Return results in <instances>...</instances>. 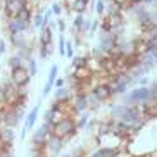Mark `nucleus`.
<instances>
[{"label":"nucleus","mask_w":157,"mask_h":157,"mask_svg":"<svg viewBox=\"0 0 157 157\" xmlns=\"http://www.w3.org/2000/svg\"><path fill=\"white\" fill-rule=\"evenodd\" d=\"M56 85H57V88H62V86H64V79H57Z\"/></svg>","instance_id":"f704fd0d"},{"label":"nucleus","mask_w":157,"mask_h":157,"mask_svg":"<svg viewBox=\"0 0 157 157\" xmlns=\"http://www.w3.org/2000/svg\"><path fill=\"white\" fill-rule=\"evenodd\" d=\"M85 109H88L86 95H78V97H76V102H74V111L81 112V111H85Z\"/></svg>","instance_id":"f3484780"},{"label":"nucleus","mask_w":157,"mask_h":157,"mask_svg":"<svg viewBox=\"0 0 157 157\" xmlns=\"http://www.w3.org/2000/svg\"><path fill=\"white\" fill-rule=\"evenodd\" d=\"M7 66H9L10 69H16V67H21V66H24V60L21 59L17 54H16V56H12V57H9V59H7Z\"/></svg>","instance_id":"a211bd4d"},{"label":"nucleus","mask_w":157,"mask_h":157,"mask_svg":"<svg viewBox=\"0 0 157 157\" xmlns=\"http://www.w3.org/2000/svg\"><path fill=\"white\" fill-rule=\"evenodd\" d=\"M93 95L98 98V100H107V98L112 95V90L109 85H98V86H95V90H93Z\"/></svg>","instance_id":"9d476101"},{"label":"nucleus","mask_w":157,"mask_h":157,"mask_svg":"<svg viewBox=\"0 0 157 157\" xmlns=\"http://www.w3.org/2000/svg\"><path fill=\"white\" fill-rule=\"evenodd\" d=\"M28 66H29V69H28L29 76H35V74H36V62H35L33 57H29V59H28Z\"/></svg>","instance_id":"b1692460"},{"label":"nucleus","mask_w":157,"mask_h":157,"mask_svg":"<svg viewBox=\"0 0 157 157\" xmlns=\"http://www.w3.org/2000/svg\"><path fill=\"white\" fill-rule=\"evenodd\" d=\"M43 59H47V56H50V45H42V50H40Z\"/></svg>","instance_id":"bb28decb"},{"label":"nucleus","mask_w":157,"mask_h":157,"mask_svg":"<svg viewBox=\"0 0 157 157\" xmlns=\"http://www.w3.org/2000/svg\"><path fill=\"white\" fill-rule=\"evenodd\" d=\"M52 14H57V16L60 14V5H59V4H54V5H52Z\"/></svg>","instance_id":"7c9ffc66"},{"label":"nucleus","mask_w":157,"mask_h":157,"mask_svg":"<svg viewBox=\"0 0 157 157\" xmlns=\"http://www.w3.org/2000/svg\"><path fill=\"white\" fill-rule=\"evenodd\" d=\"M16 138V133H14V128H0V147H7L10 148L12 142Z\"/></svg>","instance_id":"423d86ee"},{"label":"nucleus","mask_w":157,"mask_h":157,"mask_svg":"<svg viewBox=\"0 0 157 157\" xmlns=\"http://www.w3.org/2000/svg\"><path fill=\"white\" fill-rule=\"evenodd\" d=\"M10 43H12L16 48L23 47L24 43H26V40H24V33H10Z\"/></svg>","instance_id":"ddd939ff"},{"label":"nucleus","mask_w":157,"mask_h":157,"mask_svg":"<svg viewBox=\"0 0 157 157\" xmlns=\"http://www.w3.org/2000/svg\"><path fill=\"white\" fill-rule=\"evenodd\" d=\"M86 123H88V116L85 114L83 117H81V119L78 121V124H76V129H78V128H85V126H86Z\"/></svg>","instance_id":"c85d7f7f"},{"label":"nucleus","mask_w":157,"mask_h":157,"mask_svg":"<svg viewBox=\"0 0 157 157\" xmlns=\"http://www.w3.org/2000/svg\"><path fill=\"white\" fill-rule=\"evenodd\" d=\"M74 131H76V123L71 117H62L57 124L52 126V136L60 138V140L71 138L74 135Z\"/></svg>","instance_id":"f257e3e1"},{"label":"nucleus","mask_w":157,"mask_h":157,"mask_svg":"<svg viewBox=\"0 0 157 157\" xmlns=\"http://www.w3.org/2000/svg\"><path fill=\"white\" fill-rule=\"evenodd\" d=\"M29 79H31V76H29L28 69H26L24 66H21V67H16V69H12V73H10V83L16 85V86L28 85Z\"/></svg>","instance_id":"20e7f679"},{"label":"nucleus","mask_w":157,"mask_h":157,"mask_svg":"<svg viewBox=\"0 0 157 157\" xmlns=\"http://www.w3.org/2000/svg\"><path fill=\"white\" fill-rule=\"evenodd\" d=\"M66 100H69V90L67 88H57L56 90V102L57 104H60V102H66Z\"/></svg>","instance_id":"4468645a"},{"label":"nucleus","mask_w":157,"mask_h":157,"mask_svg":"<svg viewBox=\"0 0 157 157\" xmlns=\"http://www.w3.org/2000/svg\"><path fill=\"white\" fill-rule=\"evenodd\" d=\"M126 109H128V105H124V104H119V105H114L112 107V117L114 119H121L123 116L126 114Z\"/></svg>","instance_id":"2eb2a0df"},{"label":"nucleus","mask_w":157,"mask_h":157,"mask_svg":"<svg viewBox=\"0 0 157 157\" xmlns=\"http://www.w3.org/2000/svg\"><path fill=\"white\" fill-rule=\"evenodd\" d=\"M62 145H64V140L56 138V136H50V138L47 140V143H45V148L47 150H50V155H57L59 150L62 148Z\"/></svg>","instance_id":"6e6552de"},{"label":"nucleus","mask_w":157,"mask_h":157,"mask_svg":"<svg viewBox=\"0 0 157 157\" xmlns=\"http://www.w3.org/2000/svg\"><path fill=\"white\" fill-rule=\"evenodd\" d=\"M33 23H35V28H40L42 29V24H43V16L40 12H35L33 16Z\"/></svg>","instance_id":"5701e85b"},{"label":"nucleus","mask_w":157,"mask_h":157,"mask_svg":"<svg viewBox=\"0 0 157 157\" xmlns=\"http://www.w3.org/2000/svg\"><path fill=\"white\" fill-rule=\"evenodd\" d=\"M26 2L24 0H5L4 2V12L7 19H14L19 16V12L24 9Z\"/></svg>","instance_id":"7ed1b4c3"},{"label":"nucleus","mask_w":157,"mask_h":157,"mask_svg":"<svg viewBox=\"0 0 157 157\" xmlns=\"http://www.w3.org/2000/svg\"><path fill=\"white\" fill-rule=\"evenodd\" d=\"M28 28H29V23H26L23 19H19V17L7 19V29H9V33H24Z\"/></svg>","instance_id":"39448f33"},{"label":"nucleus","mask_w":157,"mask_h":157,"mask_svg":"<svg viewBox=\"0 0 157 157\" xmlns=\"http://www.w3.org/2000/svg\"><path fill=\"white\" fill-rule=\"evenodd\" d=\"M83 23H85V19H83V16L79 14L78 17L74 19V29H81L83 28Z\"/></svg>","instance_id":"393cba45"},{"label":"nucleus","mask_w":157,"mask_h":157,"mask_svg":"<svg viewBox=\"0 0 157 157\" xmlns=\"http://www.w3.org/2000/svg\"><path fill=\"white\" fill-rule=\"evenodd\" d=\"M62 157H73V155H71V154H64Z\"/></svg>","instance_id":"e433bc0d"},{"label":"nucleus","mask_w":157,"mask_h":157,"mask_svg":"<svg viewBox=\"0 0 157 157\" xmlns=\"http://www.w3.org/2000/svg\"><path fill=\"white\" fill-rule=\"evenodd\" d=\"M154 0H140V4H152Z\"/></svg>","instance_id":"c9c22d12"},{"label":"nucleus","mask_w":157,"mask_h":157,"mask_svg":"<svg viewBox=\"0 0 157 157\" xmlns=\"http://www.w3.org/2000/svg\"><path fill=\"white\" fill-rule=\"evenodd\" d=\"M57 28H59L60 31H64V29H66V24H64V21H62V19H59V21H57Z\"/></svg>","instance_id":"2f4dec72"},{"label":"nucleus","mask_w":157,"mask_h":157,"mask_svg":"<svg viewBox=\"0 0 157 157\" xmlns=\"http://www.w3.org/2000/svg\"><path fill=\"white\" fill-rule=\"evenodd\" d=\"M86 4L88 0H74V9H76V12H85V9H86Z\"/></svg>","instance_id":"4be33fe9"},{"label":"nucleus","mask_w":157,"mask_h":157,"mask_svg":"<svg viewBox=\"0 0 157 157\" xmlns=\"http://www.w3.org/2000/svg\"><path fill=\"white\" fill-rule=\"evenodd\" d=\"M86 105L90 107L92 111H97L98 107H100V100H98L93 93H92V95H86Z\"/></svg>","instance_id":"6ab92c4d"},{"label":"nucleus","mask_w":157,"mask_h":157,"mask_svg":"<svg viewBox=\"0 0 157 157\" xmlns=\"http://www.w3.org/2000/svg\"><path fill=\"white\" fill-rule=\"evenodd\" d=\"M0 126H2V124H0Z\"/></svg>","instance_id":"58836bf2"},{"label":"nucleus","mask_w":157,"mask_h":157,"mask_svg":"<svg viewBox=\"0 0 157 157\" xmlns=\"http://www.w3.org/2000/svg\"><path fill=\"white\" fill-rule=\"evenodd\" d=\"M57 67H59V66H52L50 74H48V79H47V83H45V85H48L50 88H52V85L56 83V78H57Z\"/></svg>","instance_id":"412c9836"},{"label":"nucleus","mask_w":157,"mask_h":157,"mask_svg":"<svg viewBox=\"0 0 157 157\" xmlns=\"http://www.w3.org/2000/svg\"><path fill=\"white\" fill-rule=\"evenodd\" d=\"M7 52V47H5V42L4 40H0V54H5Z\"/></svg>","instance_id":"473e14b6"},{"label":"nucleus","mask_w":157,"mask_h":157,"mask_svg":"<svg viewBox=\"0 0 157 157\" xmlns=\"http://www.w3.org/2000/svg\"><path fill=\"white\" fill-rule=\"evenodd\" d=\"M0 157H12V152H10V148H7V147H0Z\"/></svg>","instance_id":"cd10ccee"},{"label":"nucleus","mask_w":157,"mask_h":157,"mask_svg":"<svg viewBox=\"0 0 157 157\" xmlns=\"http://www.w3.org/2000/svg\"><path fill=\"white\" fill-rule=\"evenodd\" d=\"M38 111H40V105H36L35 109H33L31 112L28 114V117H26V121H24V128L26 131H29V129L35 126V123H36V117H38Z\"/></svg>","instance_id":"f8f14e48"},{"label":"nucleus","mask_w":157,"mask_h":157,"mask_svg":"<svg viewBox=\"0 0 157 157\" xmlns=\"http://www.w3.org/2000/svg\"><path fill=\"white\" fill-rule=\"evenodd\" d=\"M117 154H119L117 147H102L93 154H90V157H116Z\"/></svg>","instance_id":"1a4fd4ad"},{"label":"nucleus","mask_w":157,"mask_h":157,"mask_svg":"<svg viewBox=\"0 0 157 157\" xmlns=\"http://www.w3.org/2000/svg\"><path fill=\"white\" fill-rule=\"evenodd\" d=\"M36 157H45V155H43V154H40V155H36Z\"/></svg>","instance_id":"4c0bfd02"},{"label":"nucleus","mask_w":157,"mask_h":157,"mask_svg":"<svg viewBox=\"0 0 157 157\" xmlns=\"http://www.w3.org/2000/svg\"><path fill=\"white\" fill-rule=\"evenodd\" d=\"M116 45V38L112 33H102L100 35V48L98 50H104V52H111V48Z\"/></svg>","instance_id":"0eeeda50"},{"label":"nucleus","mask_w":157,"mask_h":157,"mask_svg":"<svg viewBox=\"0 0 157 157\" xmlns=\"http://www.w3.org/2000/svg\"><path fill=\"white\" fill-rule=\"evenodd\" d=\"M59 54H60V57L66 56V40L62 36H60V42H59Z\"/></svg>","instance_id":"a878e982"},{"label":"nucleus","mask_w":157,"mask_h":157,"mask_svg":"<svg viewBox=\"0 0 157 157\" xmlns=\"http://www.w3.org/2000/svg\"><path fill=\"white\" fill-rule=\"evenodd\" d=\"M104 9H105L104 2H102V0H98V2H97V14H104Z\"/></svg>","instance_id":"c756f323"},{"label":"nucleus","mask_w":157,"mask_h":157,"mask_svg":"<svg viewBox=\"0 0 157 157\" xmlns=\"http://www.w3.org/2000/svg\"><path fill=\"white\" fill-rule=\"evenodd\" d=\"M40 40H42V45H50V40H52V29L47 26V28L40 29Z\"/></svg>","instance_id":"dca6fc26"},{"label":"nucleus","mask_w":157,"mask_h":157,"mask_svg":"<svg viewBox=\"0 0 157 157\" xmlns=\"http://www.w3.org/2000/svg\"><path fill=\"white\" fill-rule=\"evenodd\" d=\"M150 98H152V97H150V90L145 88V86H142V88L133 90L129 95H126V97H124V104H128V107H131V105H135V104H138V102H145V104H147Z\"/></svg>","instance_id":"f03ea898"},{"label":"nucleus","mask_w":157,"mask_h":157,"mask_svg":"<svg viewBox=\"0 0 157 157\" xmlns=\"http://www.w3.org/2000/svg\"><path fill=\"white\" fill-rule=\"evenodd\" d=\"M73 78L76 79L74 83H83V81H88V79L92 78V71H90V67H79V69L74 71Z\"/></svg>","instance_id":"9b49d317"},{"label":"nucleus","mask_w":157,"mask_h":157,"mask_svg":"<svg viewBox=\"0 0 157 157\" xmlns=\"http://www.w3.org/2000/svg\"><path fill=\"white\" fill-rule=\"evenodd\" d=\"M86 64H88L86 57H73V66L76 67V69H79V67H86Z\"/></svg>","instance_id":"aec40b11"},{"label":"nucleus","mask_w":157,"mask_h":157,"mask_svg":"<svg viewBox=\"0 0 157 157\" xmlns=\"http://www.w3.org/2000/svg\"><path fill=\"white\" fill-rule=\"evenodd\" d=\"M147 81H148V79H147V76H142V78H140V81H138V83H140V85H142V86H143V85H147Z\"/></svg>","instance_id":"72a5a7b5"}]
</instances>
